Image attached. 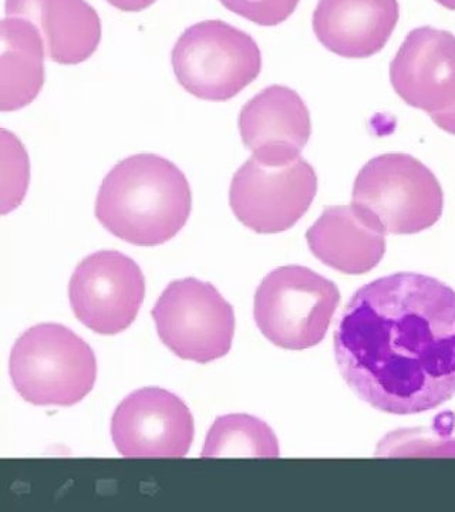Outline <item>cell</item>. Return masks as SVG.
I'll return each instance as SVG.
<instances>
[{
    "label": "cell",
    "instance_id": "obj_15",
    "mask_svg": "<svg viewBox=\"0 0 455 512\" xmlns=\"http://www.w3.org/2000/svg\"><path fill=\"white\" fill-rule=\"evenodd\" d=\"M384 232L353 205L329 207L306 232L312 254L347 275L372 271L386 254Z\"/></svg>",
    "mask_w": 455,
    "mask_h": 512
},
{
    "label": "cell",
    "instance_id": "obj_21",
    "mask_svg": "<svg viewBox=\"0 0 455 512\" xmlns=\"http://www.w3.org/2000/svg\"><path fill=\"white\" fill-rule=\"evenodd\" d=\"M436 2L446 9L455 10V0H436Z\"/></svg>",
    "mask_w": 455,
    "mask_h": 512
},
{
    "label": "cell",
    "instance_id": "obj_10",
    "mask_svg": "<svg viewBox=\"0 0 455 512\" xmlns=\"http://www.w3.org/2000/svg\"><path fill=\"white\" fill-rule=\"evenodd\" d=\"M394 92L455 136V36L426 26L411 30L390 64Z\"/></svg>",
    "mask_w": 455,
    "mask_h": 512
},
{
    "label": "cell",
    "instance_id": "obj_11",
    "mask_svg": "<svg viewBox=\"0 0 455 512\" xmlns=\"http://www.w3.org/2000/svg\"><path fill=\"white\" fill-rule=\"evenodd\" d=\"M194 433L187 404L160 387L128 394L111 419L114 446L126 458L185 457Z\"/></svg>",
    "mask_w": 455,
    "mask_h": 512
},
{
    "label": "cell",
    "instance_id": "obj_13",
    "mask_svg": "<svg viewBox=\"0 0 455 512\" xmlns=\"http://www.w3.org/2000/svg\"><path fill=\"white\" fill-rule=\"evenodd\" d=\"M399 18V0H319L313 32L335 55L367 59L387 45Z\"/></svg>",
    "mask_w": 455,
    "mask_h": 512
},
{
    "label": "cell",
    "instance_id": "obj_18",
    "mask_svg": "<svg viewBox=\"0 0 455 512\" xmlns=\"http://www.w3.org/2000/svg\"><path fill=\"white\" fill-rule=\"evenodd\" d=\"M3 214L15 210L26 195L29 184V160L15 134L2 131Z\"/></svg>",
    "mask_w": 455,
    "mask_h": 512
},
{
    "label": "cell",
    "instance_id": "obj_2",
    "mask_svg": "<svg viewBox=\"0 0 455 512\" xmlns=\"http://www.w3.org/2000/svg\"><path fill=\"white\" fill-rule=\"evenodd\" d=\"M191 208V187L177 165L155 154H136L104 178L96 217L128 244L157 247L185 227Z\"/></svg>",
    "mask_w": 455,
    "mask_h": 512
},
{
    "label": "cell",
    "instance_id": "obj_14",
    "mask_svg": "<svg viewBox=\"0 0 455 512\" xmlns=\"http://www.w3.org/2000/svg\"><path fill=\"white\" fill-rule=\"evenodd\" d=\"M5 12L39 29L52 62H86L100 45V18L86 0H6Z\"/></svg>",
    "mask_w": 455,
    "mask_h": 512
},
{
    "label": "cell",
    "instance_id": "obj_8",
    "mask_svg": "<svg viewBox=\"0 0 455 512\" xmlns=\"http://www.w3.org/2000/svg\"><path fill=\"white\" fill-rule=\"evenodd\" d=\"M318 192V175L303 158L268 167L254 157L235 173L229 205L237 220L256 234H279L298 224Z\"/></svg>",
    "mask_w": 455,
    "mask_h": 512
},
{
    "label": "cell",
    "instance_id": "obj_20",
    "mask_svg": "<svg viewBox=\"0 0 455 512\" xmlns=\"http://www.w3.org/2000/svg\"><path fill=\"white\" fill-rule=\"evenodd\" d=\"M107 2L121 12H141L153 6L157 0H107Z\"/></svg>",
    "mask_w": 455,
    "mask_h": 512
},
{
    "label": "cell",
    "instance_id": "obj_6",
    "mask_svg": "<svg viewBox=\"0 0 455 512\" xmlns=\"http://www.w3.org/2000/svg\"><path fill=\"white\" fill-rule=\"evenodd\" d=\"M171 63L178 83L192 96L228 101L259 76L262 55L254 37L244 30L207 20L184 30Z\"/></svg>",
    "mask_w": 455,
    "mask_h": 512
},
{
    "label": "cell",
    "instance_id": "obj_12",
    "mask_svg": "<svg viewBox=\"0 0 455 512\" xmlns=\"http://www.w3.org/2000/svg\"><path fill=\"white\" fill-rule=\"evenodd\" d=\"M238 127L246 150L268 167L301 158L312 134L305 101L286 86H269L256 94L239 113Z\"/></svg>",
    "mask_w": 455,
    "mask_h": 512
},
{
    "label": "cell",
    "instance_id": "obj_17",
    "mask_svg": "<svg viewBox=\"0 0 455 512\" xmlns=\"http://www.w3.org/2000/svg\"><path fill=\"white\" fill-rule=\"evenodd\" d=\"M201 457L278 458L279 443L265 421L249 414H228L212 424Z\"/></svg>",
    "mask_w": 455,
    "mask_h": 512
},
{
    "label": "cell",
    "instance_id": "obj_3",
    "mask_svg": "<svg viewBox=\"0 0 455 512\" xmlns=\"http://www.w3.org/2000/svg\"><path fill=\"white\" fill-rule=\"evenodd\" d=\"M9 372L16 392L26 402L69 407L82 402L93 390L96 355L73 330L42 323L16 340Z\"/></svg>",
    "mask_w": 455,
    "mask_h": 512
},
{
    "label": "cell",
    "instance_id": "obj_9",
    "mask_svg": "<svg viewBox=\"0 0 455 512\" xmlns=\"http://www.w3.org/2000/svg\"><path fill=\"white\" fill-rule=\"evenodd\" d=\"M146 295L140 266L117 251L94 252L74 269L69 298L76 318L100 335H116L136 320Z\"/></svg>",
    "mask_w": 455,
    "mask_h": 512
},
{
    "label": "cell",
    "instance_id": "obj_16",
    "mask_svg": "<svg viewBox=\"0 0 455 512\" xmlns=\"http://www.w3.org/2000/svg\"><path fill=\"white\" fill-rule=\"evenodd\" d=\"M2 111H16L33 103L45 84V40L32 22L2 20Z\"/></svg>",
    "mask_w": 455,
    "mask_h": 512
},
{
    "label": "cell",
    "instance_id": "obj_1",
    "mask_svg": "<svg viewBox=\"0 0 455 512\" xmlns=\"http://www.w3.org/2000/svg\"><path fill=\"white\" fill-rule=\"evenodd\" d=\"M340 375L383 413L419 414L455 396V291L423 274L362 286L335 332Z\"/></svg>",
    "mask_w": 455,
    "mask_h": 512
},
{
    "label": "cell",
    "instance_id": "obj_7",
    "mask_svg": "<svg viewBox=\"0 0 455 512\" xmlns=\"http://www.w3.org/2000/svg\"><path fill=\"white\" fill-rule=\"evenodd\" d=\"M153 319L164 345L181 359L210 363L232 348L234 309L208 282H171L154 305Z\"/></svg>",
    "mask_w": 455,
    "mask_h": 512
},
{
    "label": "cell",
    "instance_id": "obj_5",
    "mask_svg": "<svg viewBox=\"0 0 455 512\" xmlns=\"http://www.w3.org/2000/svg\"><path fill=\"white\" fill-rule=\"evenodd\" d=\"M339 302L335 282L305 266H281L256 289L254 318L273 345L305 350L325 339Z\"/></svg>",
    "mask_w": 455,
    "mask_h": 512
},
{
    "label": "cell",
    "instance_id": "obj_19",
    "mask_svg": "<svg viewBox=\"0 0 455 512\" xmlns=\"http://www.w3.org/2000/svg\"><path fill=\"white\" fill-rule=\"evenodd\" d=\"M224 8L259 26H278L286 22L301 0H219Z\"/></svg>",
    "mask_w": 455,
    "mask_h": 512
},
{
    "label": "cell",
    "instance_id": "obj_4",
    "mask_svg": "<svg viewBox=\"0 0 455 512\" xmlns=\"http://www.w3.org/2000/svg\"><path fill=\"white\" fill-rule=\"evenodd\" d=\"M352 205L384 234H419L444 210L443 188L430 168L409 154L374 157L357 174Z\"/></svg>",
    "mask_w": 455,
    "mask_h": 512
}]
</instances>
